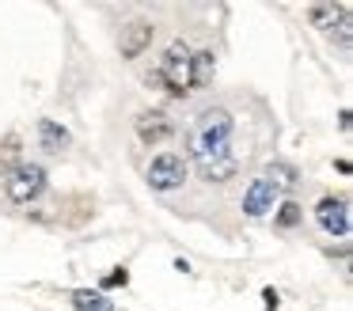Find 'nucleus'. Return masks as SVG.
<instances>
[{
    "instance_id": "5",
    "label": "nucleus",
    "mask_w": 353,
    "mask_h": 311,
    "mask_svg": "<svg viewBox=\"0 0 353 311\" xmlns=\"http://www.w3.org/2000/svg\"><path fill=\"white\" fill-rule=\"evenodd\" d=\"M315 220H319V228L327 235L345 239V235H350V201H345V197H323V201L315 205Z\"/></svg>"
},
{
    "instance_id": "15",
    "label": "nucleus",
    "mask_w": 353,
    "mask_h": 311,
    "mask_svg": "<svg viewBox=\"0 0 353 311\" xmlns=\"http://www.w3.org/2000/svg\"><path fill=\"white\" fill-rule=\"evenodd\" d=\"M300 217H304V209H300L296 201H281V205H277V224H281V228H296Z\"/></svg>"
},
{
    "instance_id": "12",
    "label": "nucleus",
    "mask_w": 353,
    "mask_h": 311,
    "mask_svg": "<svg viewBox=\"0 0 353 311\" xmlns=\"http://www.w3.org/2000/svg\"><path fill=\"white\" fill-rule=\"evenodd\" d=\"M345 12H353L350 4H312L307 8V15H312L315 27H334V19H342Z\"/></svg>"
},
{
    "instance_id": "2",
    "label": "nucleus",
    "mask_w": 353,
    "mask_h": 311,
    "mask_svg": "<svg viewBox=\"0 0 353 311\" xmlns=\"http://www.w3.org/2000/svg\"><path fill=\"white\" fill-rule=\"evenodd\" d=\"M190 57H194V50L183 42V38H175V42L163 50L156 72H148L145 80L148 83H163V91H171L175 99H183L186 91H190Z\"/></svg>"
},
{
    "instance_id": "14",
    "label": "nucleus",
    "mask_w": 353,
    "mask_h": 311,
    "mask_svg": "<svg viewBox=\"0 0 353 311\" xmlns=\"http://www.w3.org/2000/svg\"><path fill=\"white\" fill-rule=\"evenodd\" d=\"M236 171H239L236 156H228V159H216V163L201 167V179H209V182H224V179H232Z\"/></svg>"
},
{
    "instance_id": "8",
    "label": "nucleus",
    "mask_w": 353,
    "mask_h": 311,
    "mask_svg": "<svg viewBox=\"0 0 353 311\" xmlns=\"http://www.w3.org/2000/svg\"><path fill=\"white\" fill-rule=\"evenodd\" d=\"M152 23L148 19H133L130 27H122V57H141V53L148 50V46H152Z\"/></svg>"
},
{
    "instance_id": "18",
    "label": "nucleus",
    "mask_w": 353,
    "mask_h": 311,
    "mask_svg": "<svg viewBox=\"0 0 353 311\" xmlns=\"http://www.w3.org/2000/svg\"><path fill=\"white\" fill-rule=\"evenodd\" d=\"M262 300H266V311H277V292H274V288H266V292H262Z\"/></svg>"
},
{
    "instance_id": "4",
    "label": "nucleus",
    "mask_w": 353,
    "mask_h": 311,
    "mask_svg": "<svg viewBox=\"0 0 353 311\" xmlns=\"http://www.w3.org/2000/svg\"><path fill=\"white\" fill-rule=\"evenodd\" d=\"M186 182V159L175 156V152H163V156L152 159L148 167V186L152 190H179Z\"/></svg>"
},
{
    "instance_id": "17",
    "label": "nucleus",
    "mask_w": 353,
    "mask_h": 311,
    "mask_svg": "<svg viewBox=\"0 0 353 311\" xmlns=\"http://www.w3.org/2000/svg\"><path fill=\"white\" fill-rule=\"evenodd\" d=\"M125 281H130V273H125V270H114V273H107V277H103V285H107V288H118V285H125Z\"/></svg>"
},
{
    "instance_id": "9",
    "label": "nucleus",
    "mask_w": 353,
    "mask_h": 311,
    "mask_svg": "<svg viewBox=\"0 0 353 311\" xmlns=\"http://www.w3.org/2000/svg\"><path fill=\"white\" fill-rule=\"evenodd\" d=\"M39 141H42V148H46V152H61L65 144H69V129L57 126L54 118H42L39 121Z\"/></svg>"
},
{
    "instance_id": "6",
    "label": "nucleus",
    "mask_w": 353,
    "mask_h": 311,
    "mask_svg": "<svg viewBox=\"0 0 353 311\" xmlns=\"http://www.w3.org/2000/svg\"><path fill=\"white\" fill-rule=\"evenodd\" d=\"M277 190L270 186L266 179H254L251 186H247V194H243V212L247 217H266L270 209H277Z\"/></svg>"
},
{
    "instance_id": "16",
    "label": "nucleus",
    "mask_w": 353,
    "mask_h": 311,
    "mask_svg": "<svg viewBox=\"0 0 353 311\" xmlns=\"http://www.w3.org/2000/svg\"><path fill=\"white\" fill-rule=\"evenodd\" d=\"M353 23H350V12L342 15V19H338V46H342V50H350V38H353Z\"/></svg>"
},
{
    "instance_id": "1",
    "label": "nucleus",
    "mask_w": 353,
    "mask_h": 311,
    "mask_svg": "<svg viewBox=\"0 0 353 311\" xmlns=\"http://www.w3.org/2000/svg\"><path fill=\"white\" fill-rule=\"evenodd\" d=\"M232 133H236V118L224 106H213V110H201L198 121L190 129V159L198 167H209L216 159L232 156Z\"/></svg>"
},
{
    "instance_id": "3",
    "label": "nucleus",
    "mask_w": 353,
    "mask_h": 311,
    "mask_svg": "<svg viewBox=\"0 0 353 311\" xmlns=\"http://www.w3.org/2000/svg\"><path fill=\"white\" fill-rule=\"evenodd\" d=\"M42 190H46V167H39V163H19L16 171L4 179V194L16 205H31Z\"/></svg>"
},
{
    "instance_id": "10",
    "label": "nucleus",
    "mask_w": 353,
    "mask_h": 311,
    "mask_svg": "<svg viewBox=\"0 0 353 311\" xmlns=\"http://www.w3.org/2000/svg\"><path fill=\"white\" fill-rule=\"evenodd\" d=\"M213 68H216V61H213V53L209 50H198L190 57V88H205L209 80H213Z\"/></svg>"
},
{
    "instance_id": "7",
    "label": "nucleus",
    "mask_w": 353,
    "mask_h": 311,
    "mask_svg": "<svg viewBox=\"0 0 353 311\" xmlns=\"http://www.w3.org/2000/svg\"><path fill=\"white\" fill-rule=\"evenodd\" d=\"M171 118L163 110H145L137 118V137H141V144H163L171 137Z\"/></svg>"
},
{
    "instance_id": "13",
    "label": "nucleus",
    "mask_w": 353,
    "mask_h": 311,
    "mask_svg": "<svg viewBox=\"0 0 353 311\" xmlns=\"http://www.w3.org/2000/svg\"><path fill=\"white\" fill-rule=\"evenodd\" d=\"M266 182L281 194V190H289V186H296V167L292 163H270L266 167Z\"/></svg>"
},
{
    "instance_id": "11",
    "label": "nucleus",
    "mask_w": 353,
    "mask_h": 311,
    "mask_svg": "<svg viewBox=\"0 0 353 311\" xmlns=\"http://www.w3.org/2000/svg\"><path fill=\"white\" fill-rule=\"evenodd\" d=\"M69 300L77 311H114V300H107L103 292H92V288H77Z\"/></svg>"
}]
</instances>
